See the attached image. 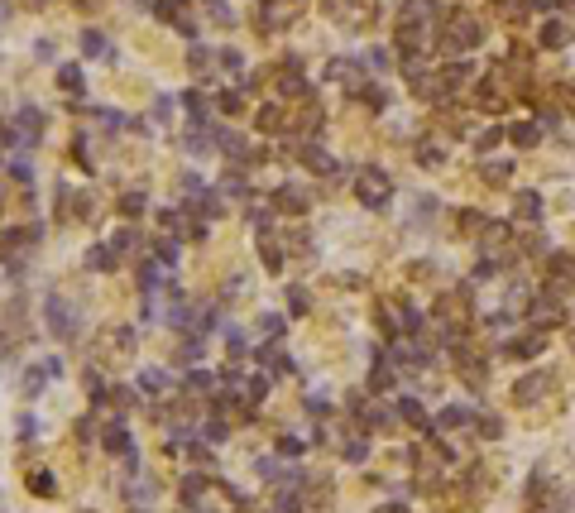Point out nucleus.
Returning a JSON list of instances; mask_svg holds the SVG:
<instances>
[{"label":"nucleus","instance_id":"9b49d317","mask_svg":"<svg viewBox=\"0 0 575 513\" xmlns=\"http://www.w3.org/2000/svg\"><path fill=\"white\" fill-rule=\"evenodd\" d=\"M264 394H269V379H264V374H259V379H250V384H240L245 408H259V403H264Z\"/></svg>","mask_w":575,"mask_h":513},{"label":"nucleus","instance_id":"1a4fd4ad","mask_svg":"<svg viewBox=\"0 0 575 513\" xmlns=\"http://www.w3.org/2000/svg\"><path fill=\"white\" fill-rule=\"evenodd\" d=\"M105 451H115V456H134V451H130V432H125V422H110V427H105Z\"/></svg>","mask_w":575,"mask_h":513},{"label":"nucleus","instance_id":"de8ad7c7","mask_svg":"<svg viewBox=\"0 0 575 513\" xmlns=\"http://www.w3.org/2000/svg\"><path fill=\"white\" fill-rule=\"evenodd\" d=\"M379 513H407V509H403V504H383Z\"/></svg>","mask_w":575,"mask_h":513},{"label":"nucleus","instance_id":"dca6fc26","mask_svg":"<svg viewBox=\"0 0 575 513\" xmlns=\"http://www.w3.org/2000/svg\"><path fill=\"white\" fill-rule=\"evenodd\" d=\"M542 43H547V48H561V43H571V29H566V24H556V19H552V24H547V29H542Z\"/></svg>","mask_w":575,"mask_h":513},{"label":"nucleus","instance_id":"2eb2a0df","mask_svg":"<svg viewBox=\"0 0 575 513\" xmlns=\"http://www.w3.org/2000/svg\"><path fill=\"white\" fill-rule=\"evenodd\" d=\"M508 139H513L518 149H532L542 134H537V125H532V120H523V125H513V130H508Z\"/></svg>","mask_w":575,"mask_h":513},{"label":"nucleus","instance_id":"412c9836","mask_svg":"<svg viewBox=\"0 0 575 513\" xmlns=\"http://www.w3.org/2000/svg\"><path fill=\"white\" fill-rule=\"evenodd\" d=\"M43 379H48V370H24V394H29V399H39Z\"/></svg>","mask_w":575,"mask_h":513},{"label":"nucleus","instance_id":"5701e85b","mask_svg":"<svg viewBox=\"0 0 575 513\" xmlns=\"http://www.w3.org/2000/svg\"><path fill=\"white\" fill-rule=\"evenodd\" d=\"M206 10H211V19H216V24H225V29L235 24V14H230V5H225V0H206Z\"/></svg>","mask_w":575,"mask_h":513},{"label":"nucleus","instance_id":"a878e982","mask_svg":"<svg viewBox=\"0 0 575 513\" xmlns=\"http://www.w3.org/2000/svg\"><path fill=\"white\" fill-rule=\"evenodd\" d=\"M254 470H259L264 480H283V470H279V461H274V456H259V461H254Z\"/></svg>","mask_w":575,"mask_h":513},{"label":"nucleus","instance_id":"37998d69","mask_svg":"<svg viewBox=\"0 0 575 513\" xmlns=\"http://www.w3.org/2000/svg\"><path fill=\"white\" fill-rule=\"evenodd\" d=\"M154 115L168 120V115H173V97H159V101H154Z\"/></svg>","mask_w":575,"mask_h":513},{"label":"nucleus","instance_id":"9d476101","mask_svg":"<svg viewBox=\"0 0 575 513\" xmlns=\"http://www.w3.org/2000/svg\"><path fill=\"white\" fill-rule=\"evenodd\" d=\"M274 206H279V211H292V216H297V211H307V197H302L297 188H279V192H274Z\"/></svg>","mask_w":575,"mask_h":513},{"label":"nucleus","instance_id":"6e6552de","mask_svg":"<svg viewBox=\"0 0 575 513\" xmlns=\"http://www.w3.org/2000/svg\"><path fill=\"white\" fill-rule=\"evenodd\" d=\"M82 53H87V58H115V53H110V39L96 34V29H82Z\"/></svg>","mask_w":575,"mask_h":513},{"label":"nucleus","instance_id":"c9c22d12","mask_svg":"<svg viewBox=\"0 0 575 513\" xmlns=\"http://www.w3.org/2000/svg\"><path fill=\"white\" fill-rule=\"evenodd\" d=\"M279 326H283V316H274V312L259 316V331H264V336H279Z\"/></svg>","mask_w":575,"mask_h":513},{"label":"nucleus","instance_id":"7c9ffc66","mask_svg":"<svg viewBox=\"0 0 575 513\" xmlns=\"http://www.w3.org/2000/svg\"><path fill=\"white\" fill-rule=\"evenodd\" d=\"M556 316H561V308H552V303H542V308L532 312V321H537V326H552Z\"/></svg>","mask_w":575,"mask_h":513},{"label":"nucleus","instance_id":"39448f33","mask_svg":"<svg viewBox=\"0 0 575 513\" xmlns=\"http://www.w3.org/2000/svg\"><path fill=\"white\" fill-rule=\"evenodd\" d=\"M432 14H436V0H403V10H398L403 29H422V24H432Z\"/></svg>","mask_w":575,"mask_h":513},{"label":"nucleus","instance_id":"f3484780","mask_svg":"<svg viewBox=\"0 0 575 513\" xmlns=\"http://www.w3.org/2000/svg\"><path fill=\"white\" fill-rule=\"evenodd\" d=\"M139 389H144V394H163V389H168V374H163V370H144V374H139Z\"/></svg>","mask_w":575,"mask_h":513},{"label":"nucleus","instance_id":"e433bc0d","mask_svg":"<svg viewBox=\"0 0 575 513\" xmlns=\"http://www.w3.org/2000/svg\"><path fill=\"white\" fill-rule=\"evenodd\" d=\"M192 72H206V68H211V58H206V48H192Z\"/></svg>","mask_w":575,"mask_h":513},{"label":"nucleus","instance_id":"72a5a7b5","mask_svg":"<svg viewBox=\"0 0 575 513\" xmlns=\"http://www.w3.org/2000/svg\"><path fill=\"white\" fill-rule=\"evenodd\" d=\"M461 422H470V412H465V408H446V412H441V427H461Z\"/></svg>","mask_w":575,"mask_h":513},{"label":"nucleus","instance_id":"aec40b11","mask_svg":"<svg viewBox=\"0 0 575 513\" xmlns=\"http://www.w3.org/2000/svg\"><path fill=\"white\" fill-rule=\"evenodd\" d=\"M508 350H513V355H542V336H523V341H513Z\"/></svg>","mask_w":575,"mask_h":513},{"label":"nucleus","instance_id":"c03bdc74","mask_svg":"<svg viewBox=\"0 0 575 513\" xmlns=\"http://www.w3.org/2000/svg\"><path fill=\"white\" fill-rule=\"evenodd\" d=\"M264 264H269V269H279V264H283V254H279L274 245H264Z\"/></svg>","mask_w":575,"mask_h":513},{"label":"nucleus","instance_id":"a18cd8bd","mask_svg":"<svg viewBox=\"0 0 575 513\" xmlns=\"http://www.w3.org/2000/svg\"><path fill=\"white\" fill-rule=\"evenodd\" d=\"M479 432L484 436H498V417H479Z\"/></svg>","mask_w":575,"mask_h":513},{"label":"nucleus","instance_id":"a211bd4d","mask_svg":"<svg viewBox=\"0 0 575 513\" xmlns=\"http://www.w3.org/2000/svg\"><path fill=\"white\" fill-rule=\"evenodd\" d=\"M264 365H269V370H274V374H292V355H283V350H279V345H269V350H264Z\"/></svg>","mask_w":575,"mask_h":513},{"label":"nucleus","instance_id":"393cba45","mask_svg":"<svg viewBox=\"0 0 575 513\" xmlns=\"http://www.w3.org/2000/svg\"><path fill=\"white\" fill-rule=\"evenodd\" d=\"M134 245H139V235H134V230H120V235L110 240V250H115V254H130Z\"/></svg>","mask_w":575,"mask_h":513},{"label":"nucleus","instance_id":"bb28decb","mask_svg":"<svg viewBox=\"0 0 575 513\" xmlns=\"http://www.w3.org/2000/svg\"><path fill=\"white\" fill-rule=\"evenodd\" d=\"M120 211H125V216H139V211H144V192H125V197H120Z\"/></svg>","mask_w":575,"mask_h":513},{"label":"nucleus","instance_id":"f257e3e1","mask_svg":"<svg viewBox=\"0 0 575 513\" xmlns=\"http://www.w3.org/2000/svg\"><path fill=\"white\" fill-rule=\"evenodd\" d=\"M43 321H48V331H53L58 341H72V336L82 331L77 308H72L68 298H58V293H48V298H43Z\"/></svg>","mask_w":575,"mask_h":513},{"label":"nucleus","instance_id":"ea45409f","mask_svg":"<svg viewBox=\"0 0 575 513\" xmlns=\"http://www.w3.org/2000/svg\"><path fill=\"white\" fill-rule=\"evenodd\" d=\"M307 412H331V399H326V394H312V399H307Z\"/></svg>","mask_w":575,"mask_h":513},{"label":"nucleus","instance_id":"09e8293b","mask_svg":"<svg viewBox=\"0 0 575 513\" xmlns=\"http://www.w3.org/2000/svg\"><path fill=\"white\" fill-rule=\"evenodd\" d=\"M134 513H149V509H134Z\"/></svg>","mask_w":575,"mask_h":513},{"label":"nucleus","instance_id":"7ed1b4c3","mask_svg":"<svg viewBox=\"0 0 575 513\" xmlns=\"http://www.w3.org/2000/svg\"><path fill=\"white\" fill-rule=\"evenodd\" d=\"M355 192H360V202H365V206L383 211V206H388V197H393V183H388V173H379V168H365V173H360V183H355Z\"/></svg>","mask_w":575,"mask_h":513},{"label":"nucleus","instance_id":"c85d7f7f","mask_svg":"<svg viewBox=\"0 0 575 513\" xmlns=\"http://www.w3.org/2000/svg\"><path fill=\"white\" fill-rule=\"evenodd\" d=\"M225 341H230V360H240V355H245V331H240V326H230V331H225Z\"/></svg>","mask_w":575,"mask_h":513},{"label":"nucleus","instance_id":"4c0bfd02","mask_svg":"<svg viewBox=\"0 0 575 513\" xmlns=\"http://www.w3.org/2000/svg\"><path fill=\"white\" fill-rule=\"evenodd\" d=\"M288 308L302 316V312H307V293H302V288H292V293H288Z\"/></svg>","mask_w":575,"mask_h":513},{"label":"nucleus","instance_id":"58836bf2","mask_svg":"<svg viewBox=\"0 0 575 513\" xmlns=\"http://www.w3.org/2000/svg\"><path fill=\"white\" fill-rule=\"evenodd\" d=\"M279 451H283V456H302V441H297V436H279Z\"/></svg>","mask_w":575,"mask_h":513},{"label":"nucleus","instance_id":"423d86ee","mask_svg":"<svg viewBox=\"0 0 575 513\" xmlns=\"http://www.w3.org/2000/svg\"><path fill=\"white\" fill-rule=\"evenodd\" d=\"M211 139H216V144H221L230 159H250V144H245L235 130H225V125H211Z\"/></svg>","mask_w":575,"mask_h":513},{"label":"nucleus","instance_id":"49530a36","mask_svg":"<svg viewBox=\"0 0 575 513\" xmlns=\"http://www.w3.org/2000/svg\"><path fill=\"white\" fill-rule=\"evenodd\" d=\"M566 0H537V10H561Z\"/></svg>","mask_w":575,"mask_h":513},{"label":"nucleus","instance_id":"20e7f679","mask_svg":"<svg viewBox=\"0 0 575 513\" xmlns=\"http://www.w3.org/2000/svg\"><path fill=\"white\" fill-rule=\"evenodd\" d=\"M547 389H552V374H542V370H537V374H523V379L513 384V399H518V403H537Z\"/></svg>","mask_w":575,"mask_h":513},{"label":"nucleus","instance_id":"f8f14e48","mask_svg":"<svg viewBox=\"0 0 575 513\" xmlns=\"http://www.w3.org/2000/svg\"><path fill=\"white\" fill-rule=\"evenodd\" d=\"M518 216L537 225V221H542V197H537V192H518Z\"/></svg>","mask_w":575,"mask_h":513},{"label":"nucleus","instance_id":"b1692460","mask_svg":"<svg viewBox=\"0 0 575 513\" xmlns=\"http://www.w3.org/2000/svg\"><path fill=\"white\" fill-rule=\"evenodd\" d=\"M417 159H422L427 168H436V163H446V149H436V144H422V149H417Z\"/></svg>","mask_w":575,"mask_h":513},{"label":"nucleus","instance_id":"6ab92c4d","mask_svg":"<svg viewBox=\"0 0 575 513\" xmlns=\"http://www.w3.org/2000/svg\"><path fill=\"white\" fill-rule=\"evenodd\" d=\"M87 264H92V269H115V250L96 245V250H87Z\"/></svg>","mask_w":575,"mask_h":513},{"label":"nucleus","instance_id":"f03ea898","mask_svg":"<svg viewBox=\"0 0 575 513\" xmlns=\"http://www.w3.org/2000/svg\"><path fill=\"white\" fill-rule=\"evenodd\" d=\"M479 39H484V24H479L475 14H465V10H456L451 24H446V34H441V43H446L451 53H465L470 43H479Z\"/></svg>","mask_w":575,"mask_h":513},{"label":"nucleus","instance_id":"c756f323","mask_svg":"<svg viewBox=\"0 0 575 513\" xmlns=\"http://www.w3.org/2000/svg\"><path fill=\"white\" fill-rule=\"evenodd\" d=\"M211 384H216V379H211L206 370H196V374H188V389H192V394H206Z\"/></svg>","mask_w":575,"mask_h":513},{"label":"nucleus","instance_id":"473e14b6","mask_svg":"<svg viewBox=\"0 0 575 513\" xmlns=\"http://www.w3.org/2000/svg\"><path fill=\"white\" fill-rule=\"evenodd\" d=\"M201 436H206L211 446H216V441H225V422H221V417H216V422H206V427H201Z\"/></svg>","mask_w":575,"mask_h":513},{"label":"nucleus","instance_id":"ddd939ff","mask_svg":"<svg viewBox=\"0 0 575 513\" xmlns=\"http://www.w3.org/2000/svg\"><path fill=\"white\" fill-rule=\"evenodd\" d=\"M398 417H403V422H412V427H422V432H427V412H422V403H417V399H398Z\"/></svg>","mask_w":575,"mask_h":513},{"label":"nucleus","instance_id":"cd10ccee","mask_svg":"<svg viewBox=\"0 0 575 513\" xmlns=\"http://www.w3.org/2000/svg\"><path fill=\"white\" fill-rule=\"evenodd\" d=\"M216 63H221L225 72H240V68H245V58H240L235 48H221V58H216Z\"/></svg>","mask_w":575,"mask_h":513},{"label":"nucleus","instance_id":"2f4dec72","mask_svg":"<svg viewBox=\"0 0 575 513\" xmlns=\"http://www.w3.org/2000/svg\"><path fill=\"white\" fill-rule=\"evenodd\" d=\"M10 173H14L19 183H29V178H34V168H29V159H24V154H19V159H10Z\"/></svg>","mask_w":575,"mask_h":513},{"label":"nucleus","instance_id":"4468645a","mask_svg":"<svg viewBox=\"0 0 575 513\" xmlns=\"http://www.w3.org/2000/svg\"><path fill=\"white\" fill-rule=\"evenodd\" d=\"M58 82H63V92H72V97H77V92L87 87V82H82V68H77V63H63V68H58Z\"/></svg>","mask_w":575,"mask_h":513},{"label":"nucleus","instance_id":"8fccbe9b","mask_svg":"<svg viewBox=\"0 0 575 513\" xmlns=\"http://www.w3.org/2000/svg\"><path fill=\"white\" fill-rule=\"evenodd\" d=\"M173 5H178V0H173Z\"/></svg>","mask_w":575,"mask_h":513},{"label":"nucleus","instance_id":"f704fd0d","mask_svg":"<svg viewBox=\"0 0 575 513\" xmlns=\"http://www.w3.org/2000/svg\"><path fill=\"white\" fill-rule=\"evenodd\" d=\"M178 259V240H159V264H173Z\"/></svg>","mask_w":575,"mask_h":513},{"label":"nucleus","instance_id":"79ce46f5","mask_svg":"<svg viewBox=\"0 0 575 513\" xmlns=\"http://www.w3.org/2000/svg\"><path fill=\"white\" fill-rule=\"evenodd\" d=\"M365 451H370L365 441H345V461H365Z\"/></svg>","mask_w":575,"mask_h":513},{"label":"nucleus","instance_id":"a19ab883","mask_svg":"<svg viewBox=\"0 0 575 513\" xmlns=\"http://www.w3.org/2000/svg\"><path fill=\"white\" fill-rule=\"evenodd\" d=\"M259 125L274 130V125H279V105H264V110H259Z\"/></svg>","mask_w":575,"mask_h":513},{"label":"nucleus","instance_id":"0eeeda50","mask_svg":"<svg viewBox=\"0 0 575 513\" xmlns=\"http://www.w3.org/2000/svg\"><path fill=\"white\" fill-rule=\"evenodd\" d=\"M297 154H302V163H307L312 173H321V178H326V173H336V159H331L326 149H316V144H302Z\"/></svg>","mask_w":575,"mask_h":513},{"label":"nucleus","instance_id":"4be33fe9","mask_svg":"<svg viewBox=\"0 0 575 513\" xmlns=\"http://www.w3.org/2000/svg\"><path fill=\"white\" fill-rule=\"evenodd\" d=\"M29 490H34V494H39V499H48V494H53V490H58V485H53V480H48V470H34V480H29Z\"/></svg>","mask_w":575,"mask_h":513}]
</instances>
